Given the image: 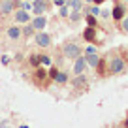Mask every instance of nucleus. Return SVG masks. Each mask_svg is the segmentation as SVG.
I'll list each match as a JSON object with an SVG mask.
<instances>
[{"instance_id":"nucleus-20","label":"nucleus","mask_w":128,"mask_h":128,"mask_svg":"<svg viewBox=\"0 0 128 128\" xmlns=\"http://www.w3.org/2000/svg\"><path fill=\"white\" fill-rule=\"evenodd\" d=\"M17 8H19V10H24V12H30V10H32V4H30V2H26V0H21V2H17Z\"/></svg>"},{"instance_id":"nucleus-27","label":"nucleus","mask_w":128,"mask_h":128,"mask_svg":"<svg viewBox=\"0 0 128 128\" xmlns=\"http://www.w3.org/2000/svg\"><path fill=\"white\" fill-rule=\"evenodd\" d=\"M53 4H55L56 8H62V6H66V0H53Z\"/></svg>"},{"instance_id":"nucleus-19","label":"nucleus","mask_w":128,"mask_h":128,"mask_svg":"<svg viewBox=\"0 0 128 128\" xmlns=\"http://www.w3.org/2000/svg\"><path fill=\"white\" fill-rule=\"evenodd\" d=\"M28 62H30V66H34V68H38V66H42V64H40V55H38V53H34V55H30V58H28Z\"/></svg>"},{"instance_id":"nucleus-12","label":"nucleus","mask_w":128,"mask_h":128,"mask_svg":"<svg viewBox=\"0 0 128 128\" xmlns=\"http://www.w3.org/2000/svg\"><path fill=\"white\" fill-rule=\"evenodd\" d=\"M83 40L85 42H88V44H96V28L94 26H87L83 30Z\"/></svg>"},{"instance_id":"nucleus-31","label":"nucleus","mask_w":128,"mask_h":128,"mask_svg":"<svg viewBox=\"0 0 128 128\" xmlns=\"http://www.w3.org/2000/svg\"><path fill=\"white\" fill-rule=\"evenodd\" d=\"M122 126H124V128H128V117H126V119H124V122H122Z\"/></svg>"},{"instance_id":"nucleus-14","label":"nucleus","mask_w":128,"mask_h":128,"mask_svg":"<svg viewBox=\"0 0 128 128\" xmlns=\"http://www.w3.org/2000/svg\"><path fill=\"white\" fill-rule=\"evenodd\" d=\"M66 6L70 8V12H81L85 2L83 0H66Z\"/></svg>"},{"instance_id":"nucleus-11","label":"nucleus","mask_w":128,"mask_h":128,"mask_svg":"<svg viewBox=\"0 0 128 128\" xmlns=\"http://www.w3.org/2000/svg\"><path fill=\"white\" fill-rule=\"evenodd\" d=\"M6 34H8V38L12 42H17L21 36H23V30H21V26H17V24H12V26H8Z\"/></svg>"},{"instance_id":"nucleus-21","label":"nucleus","mask_w":128,"mask_h":128,"mask_svg":"<svg viewBox=\"0 0 128 128\" xmlns=\"http://www.w3.org/2000/svg\"><path fill=\"white\" fill-rule=\"evenodd\" d=\"M40 64L42 66H51V56L49 55H40Z\"/></svg>"},{"instance_id":"nucleus-4","label":"nucleus","mask_w":128,"mask_h":128,"mask_svg":"<svg viewBox=\"0 0 128 128\" xmlns=\"http://www.w3.org/2000/svg\"><path fill=\"white\" fill-rule=\"evenodd\" d=\"M124 15H126V8H124V4H122V2H119V0H115V6H113V10H111V17H113V21L120 23Z\"/></svg>"},{"instance_id":"nucleus-3","label":"nucleus","mask_w":128,"mask_h":128,"mask_svg":"<svg viewBox=\"0 0 128 128\" xmlns=\"http://www.w3.org/2000/svg\"><path fill=\"white\" fill-rule=\"evenodd\" d=\"M17 10V0H0V15H12V12Z\"/></svg>"},{"instance_id":"nucleus-34","label":"nucleus","mask_w":128,"mask_h":128,"mask_svg":"<svg viewBox=\"0 0 128 128\" xmlns=\"http://www.w3.org/2000/svg\"><path fill=\"white\" fill-rule=\"evenodd\" d=\"M115 128H124V126H115Z\"/></svg>"},{"instance_id":"nucleus-10","label":"nucleus","mask_w":128,"mask_h":128,"mask_svg":"<svg viewBox=\"0 0 128 128\" xmlns=\"http://www.w3.org/2000/svg\"><path fill=\"white\" fill-rule=\"evenodd\" d=\"M30 24L34 26V30H36V32H42L45 28V24H47V17H45V15H36L34 19L30 21Z\"/></svg>"},{"instance_id":"nucleus-17","label":"nucleus","mask_w":128,"mask_h":128,"mask_svg":"<svg viewBox=\"0 0 128 128\" xmlns=\"http://www.w3.org/2000/svg\"><path fill=\"white\" fill-rule=\"evenodd\" d=\"M55 81H56V85H66L68 83V74L66 72H58L56 77H55Z\"/></svg>"},{"instance_id":"nucleus-5","label":"nucleus","mask_w":128,"mask_h":128,"mask_svg":"<svg viewBox=\"0 0 128 128\" xmlns=\"http://www.w3.org/2000/svg\"><path fill=\"white\" fill-rule=\"evenodd\" d=\"M34 42H36V45L38 47H49V45H51V36H49L47 32H36V34H34Z\"/></svg>"},{"instance_id":"nucleus-13","label":"nucleus","mask_w":128,"mask_h":128,"mask_svg":"<svg viewBox=\"0 0 128 128\" xmlns=\"http://www.w3.org/2000/svg\"><path fill=\"white\" fill-rule=\"evenodd\" d=\"M102 56L98 55V53H90V55H85V60H87V66H90V68H96L98 66V62H100Z\"/></svg>"},{"instance_id":"nucleus-6","label":"nucleus","mask_w":128,"mask_h":128,"mask_svg":"<svg viewBox=\"0 0 128 128\" xmlns=\"http://www.w3.org/2000/svg\"><path fill=\"white\" fill-rule=\"evenodd\" d=\"M87 87H88V77L85 74H79L72 79V88H76V90H85Z\"/></svg>"},{"instance_id":"nucleus-2","label":"nucleus","mask_w":128,"mask_h":128,"mask_svg":"<svg viewBox=\"0 0 128 128\" xmlns=\"http://www.w3.org/2000/svg\"><path fill=\"white\" fill-rule=\"evenodd\" d=\"M81 53H83V49H81V45L77 44V42H66V44L62 45V55L66 56V58L76 60L77 56H81Z\"/></svg>"},{"instance_id":"nucleus-7","label":"nucleus","mask_w":128,"mask_h":128,"mask_svg":"<svg viewBox=\"0 0 128 128\" xmlns=\"http://www.w3.org/2000/svg\"><path fill=\"white\" fill-rule=\"evenodd\" d=\"M13 21H15V23H19V24H28V23L32 21V17H30V13H28V12L17 8L15 12H13Z\"/></svg>"},{"instance_id":"nucleus-8","label":"nucleus","mask_w":128,"mask_h":128,"mask_svg":"<svg viewBox=\"0 0 128 128\" xmlns=\"http://www.w3.org/2000/svg\"><path fill=\"white\" fill-rule=\"evenodd\" d=\"M49 8V0H32V12L34 15H44Z\"/></svg>"},{"instance_id":"nucleus-18","label":"nucleus","mask_w":128,"mask_h":128,"mask_svg":"<svg viewBox=\"0 0 128 128\" xmlns=\"http://www.w3.org/2000/svg\"><path fill=\"white\" fill-rule=\"evenodd\" d=\"M83 19L87 21V26H94V28L98 26V19H96L94 15H90V13H87V15H85Z\"/></svg>"},{"instance_id":"nucleus-35","label":"nucleus","mask_w":128,"mask_h":128,"mask_svg":"<svg viewBox=\"0 0 128 128\" xmlns=\"http://www.w3.org/2000/svg\"><path fill=\"white\" fill-rule=\"evenodd\" d=\"M26 2H32V0H26Z\"/></svg>"},{"instance_id":"nucleus-9","label":"nucleus","mask_w":128,"mask_h":128,"mask_svg":"<svg viewBox=\"0 0 128 128\" xmlns=\"http://www.w3.org/2000/svg\"><path fill=\"white\" fill-rule=\"evenodd\" d=\"M74 76H79V74H85V70H87V60H85V56H77L76 60H74Z\"/></svg>"},{"instance_id":"nucleus-28","label":"nucleus","mask_w":128,"mask_h":128,"mask_svg":"<svg viewBox=\"0 0 128 128\" xmlns=\"http://www.w3.org/2000/svg\"><path fill=\"white\" fill-rule=\"evenodd\" d=\"M0 60H2L4 66H8V64H10V55H2V58H0Z\"/></svg>"},{"instance_id":"nucleus-32","label":"nucleus","mask_w":128,"mask_h":128,"mask_svg":"<svg viewBox=\"0 0 128 128\" xmlns=\"http://www.w3.org/2000/svg\"><path fill=\"white\" fill-rule=\"evenodd\" d=\"M85 4H92V0H85Z\"/></svg>"},{"instance_id":"nucleus-25","label":"nucleus","mask_w":128,"mask_h":128,"mask_svg":"<svg viewBox=\"0 0 128 128\" xmlns=\"http://www.w3.org/2000/svg\"><path fill=\"white\" fill-rule=\"evenodd\" d=\"M90 53H98V49H96L94 45H87V49H85V55H90Z\"/></svg>"},{"instance_id":"nucleus-29","label":"nucleus","mask_w":128,"mask_h":128,"mask_svg":"<svg viewBox=\"0 0 128 128\" xmlns=\"http://www.w3.org/2000/svg\"><path fill=\"white\" fill-rule=\"evenodd\" d=\"M104 2H106V0H92V4H94V6H102Z\"/></svg>"},{"instance_id":"nucleus-16","label":"nucleus","mask_w":128,"mask_h":128,"mask_svg":"<svg viewBox=\"0 0 128 128\" xmlns=\"http://www.w3.org/2000/svg\"><path fill=\"white\" fill-rule=\"evenodd\" d=\"M68 19H70V23L72 24H76V23H79L81 19H83V12H70V15H68Z\"/></svg>"},{"instance_id":"nucleus-30","label":"nucleus","mask_w":128,"mask_h":128,"mask_svg":"<svg viewBox=\"0 0 128 128\" xmlns=\"http://www.w3.org/2000/svg\"><path fill=\"white\" fill-rule=\"evenodd\" d=\"M8 124H10V120H2V124H0V128H8Z\"/></svg>"},{"instance_id":"nucleus-26","label":"nucleus","mask_w":128,"mask_h":128,"mask_svg":"<svg viewBox=\"0 0 128 128\" xmlns=\"http://www.w3.org/2000/svg\"><path fill=\"white\" fill-rule=\"evenodd\" d=\"M56 74H58L56 66H51V70H49V77H51V79H55V77H56Z\"/></svg>"},{"instance_id":"nucleus-33","label":"nucleus","mask_w":128,"mask_h":128,"mask_svg":"<svg viewBox=\"0 0 128 128\" xmlns=\"http://www.w3.org/2000/svg\"><path fill=\"white\" fill-rule=\"evenodd\" d=\"M126 58H128V49H126Z\"/></svg>"},{"instance_id":"nucleus-15","label":"nucleus","mask_w":128,"mask_h":128,"mask_svg":"<svg viewBox=\"0 0 128 128\" xmlns=\"http://www.w3.org/2000/svg\"><path fill=\"white\" fill-rule=\"evenodd\" d=\"M21 30H23V38H26V40H28V38H32L34 34H36V30H34V26H32L30 23H28V24H24V26L21 28Z\"/></svg>"},{"instance_id":"nucleus-1","label":"nucleus","mask_w":128,"mask_h":128,"mask_svg":"<svg viewBox=\"0 0 128 128\" xmlns=\"http://www.w3.org/2000/svg\"><path fill=\"white\" fill-rule=\"evenodd\" d=\"M124 68H126V58L122 55L111 53V56L108 58V76H119L124 72Z\"/></svg>"},{"instance_id":"nucleus-23","label":"nucleus","mask_w":128,"mask_h":128,"mask_svg":"<svg viewBox=\"0 0 128 128\" xmlns=\"http://www.w3.org/2000/svg\"><path fill=\"white\" fill-rule=\"evenodd\" d=\"M120 30H122V32H128V17H126V15H124L122 21H120Z\"/></svg>"},{"instance_id":"nucleus-24","label":"nucleus","mask_w":128,"mask_h":128,"mask_svg":"<svg viewBox=\"0 0 128 128\" xmlns=\"http://www.w3.org/2000/svg\"><path fill=\"white\" fill-rule=\"evenodd\" d=\"M100 17L102 19H109V17H111V12H109V10H100Z\"/></svg>"},{"instance_id":"nucleus-22","label":"nucleus","mask_w":128,"mask_h":128,"mask_svg":"<svg viewBox=\"0 0 128 128\" xmlns=\"http://www.w3.org/2000/svg\"><path fill=\"white\" fill-rule=\"evenodd\" d=\"M58 15H60V17H68V15H70V8H68V6L58 8Z\"/></svg>"}]
</instances>
